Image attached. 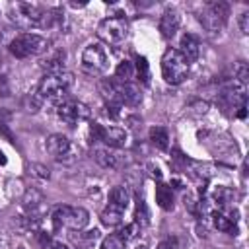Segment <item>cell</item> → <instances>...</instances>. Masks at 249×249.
<instances>
[{"instance_id":"83f0119b","label":"cell","mask_w":249,"mask_h":249,"mask_svg":"<svg viewBox=\"0 0 249 249\" xmlns=\"http://www.w3.org/2000/svg\"><path fill=\"white\" fill-rule=\"evenodd\" d=\"M124 241H123V237L115 231V233H111V235H107L105 239H103V243H101V249H124Z\"/></svg>"},{"instance_id":"8992f818","label":"cell","mask_w":249,"mask_h":249,"mask_svg":"<svg viewBox=\"0 0 249 249\" xmlns=\"http://www.w3.org/2000/svg\"><path fill=\"white\" fill-rule=\"evenodd\" d=\"M89 222V214L82 206H56L53 210L54 228H66L72 231H82Z\"/></svg>"},{"instance_id":"d6a6232c","label":"cell","mask_w":249,"mask_h":249,"mask_svg":"<svg viewBox=\"0 0 249 249\" xmlns=\"http://www.w3.org/2000/svg\"><path fill=\"white\" fill-rule=\"evenodd\" d=\"M150 169H152V175H154V177H158V179L161 177V173H160V167H158V165H154V163H150Z\"/></svg>"},{"instance_id":"603a6c76","label":"cell","mask_w":249,"mask_h":249,"mask_svg":"<svg viewBox=\"0 0 249 249\" xmlns=\"http://www.w3.org/2000/svg\"><path fill=\"white\" fill-rule=\"evenodd\" d=\"M150 140H152V144H154L156 148H160V150H167V146H169V134H167V130L161 128V126H152V128H150Z\"/></svg>"},{"instance_id":"5b68a950","label":"cell","mask_w":249,"mask_h":249,"mask_svg":"<svg viewBox=\"0 0 249 249\" xmlns=\"http://www.w3.org/2000/svg\"><path fill=\"white\" fill-rule=\"evenodd\" d=\"M80 66L88 76H103L109 68V54L101 43H89L82 51Z\"/></svg>"},{"instance_id":"d4e9b609","label":"cell","mask_w":249,"mask_h":249,"mask_svg":"<svg viewBox=\"0 0 249 249\" xmlns=\"http://www.w3.org/2000/svg\"><path fill=\"white\" fill-rule=\"evenodd\" d=\"M134 224H138L140 228H144V226H148V222H150V214H148V208H146V202L142 200V198H138L136 200V214H134Z\"/></svg>"},{"instance_id":"484cf974","label":"cell","mask_w":249,"mask_h":249,"mask_svg":"<svg viewBox=\"0 0 249 249\" xmlns=\"http://www.w3.org/2000/svg\"><path fill=\"white\" fill-rule=\"evenodd\" d=\"M233 80L247 86V80H249V68H247V62L245 60H237L235 66H233Z\"/></svg>"},{"instance_id":"7a4b0ae2","label":"cell","mask_w":249,"mask_h":249,"mask_svg":"<svg viewBox=\"0 0 249 249\" xmlns=\"http://www.w3.org/2000/svg\"><path fill=\"white\" fill-rule=\"evenodd\" d=\"M72 74L60 72V74H45V78L39 82L37 91L33 95V101L37 107L47 105V103H62L66 99V93L72 86Z\"/></svg>"},{"instance_id":"3957f363","label":"cell","mask_w":249,"mask_h":249,"mask_svg":"<svg viewBox=\"0 0 249 249\" xmlns=\"http://www.w3.org/2000/svg\"><path fill=\"white\" fill-rule=\"evenodd\" d=\"M191 70V64L177 49H167L161 56V76L167 84L177 86L187 80Z\"/></svg>"},{"instance_id":"44dd1931","label":"cell","mask_w":249,"mask_h":249,"mask_svg":"<svg viewBox=\"0 0 249 249\" xmlns=\"http://www.w3.org/2000/svg\"><path fill=\"white\" fill-rule=\"evenodd\" d=\"M156 202L163 210H173V191H171V187L160 183L156 187Z\"/></svg>"},{"instance_id":"277c9868","label":"cell","mask_w":249,"mask_h":249,"mask_svg":"<svg viewBox=\"0 0 249 249\" xmlns=\"http://www.w3.org/2000/svg\"><path fill=\"white\" fill-rule=\"evenodd\" d=\"M10 53L16 58H29V56H39L49 49V41L37 33H19L10 41Z\"/></svg>"},{"instance_id":"30bf717a","label":"cell","mask_w":249,"mask_h":249,"mask_svg":"<svg viewBox=\"0 0 249 249\" xmlns=\"http://www.w3.org/2000/svg\"><path fill=\"white\" fill-rule=\"evenodd\" d=\"M45 148H47V152L51 154L53 160L62 161V163H70L76 158L74 144L62 134H51L47 138V142H45Z\"/></svg>"},{"instance_id":"7c38bea8","label":"cell","mask_w":249,"mask_h":249,"mask_svg":"<svg viewBox=\"0 0 249 249\" xmlns=\"http://www.w3.org/2000/svg\"><path fill=\"white\" fill-rule=\"evenodd\" d=\"M220 103L224 109H233V113H237L241 107H245V86L231 80L220 91Z\"/></svg>"},{"instance_id":"7402d4cb","label":"cell","mask_w":249,"mask_h":249,"mask_svg":"<svg viewBox=\"0 0 249 249\" xmlns=\"http://www.w3.org/2000/svg\"><path fill=\"white\" fill-rule=\"evenodd\" d=\"M132 76H134V64H132L130 60H123V62H119V66L115 68L113 80H117V82H121V84H126V82L132 80Z\"/></svg>"},{"instance_id":"836d02e7","label":"cell","mask_w":249,"mask_h":249,"mask_svg":"<svg viewBox=\"0 0 249 249\" xmlns=\"http://www.w3.org/2000/svg\"><path fill=\"white\" fill-rule=\"evenodd\" d=\"M0 163H6V156L2 154V150H0Z\"/></svg>"},{"instance_id":"9c48e42d","label":"cell","mask_w":249,"mask_h":249,"mask_svg":"<svg viewBox=\"0 0 249 249\" xmlns=\"http://www.w3.org/2000/svg\"><path fill=\"white\" fill-rule=\"evenodd\" d=\"M89 130H91V136L107 148L117 150V148H124L128 144V134L121 126H107L101 123H93Z\"/></svg>"},{"instance_id":"1f68e13d","label":"cell","mask_w":249,"mask_h":249,"mask_svg":"<svg viewBox=\"0 0 249 249\" xmlns=\"http://www.w3.org/2000/svg\"><path fill=\"white\" fill-rule=\"evenodd\" d=\"M0 136H4L8 142H14V134H12V130L8 128V124L4 121H0Z\"/></svg>"},{"instance_id":"f1b7e54d","label":"cell","mask_w":249,"mask_h":249,"mask_svg":"<svg viewBox=\"0 0 249 249\" xmlns=\"http://www.w3.org/2000/svg\"><path fill=\"white\" fill-rule=\"evenodd\" d=\"M134 70L138 72V78H140L144 84H148V80H150V66H148V62H146L144 56H136V66H134Z\"/></svg>"},{"instance_id":"ba28073f","label":"cell","mask_w":249,"mask_h":249,"mask_svg":"<svg viewBox=\"0 0 249 249\" xmlns=\"http://www.w3.org/2000/svg\"><path fill=\"white\" fill-rule=\"evenodd\" d=\"M97 37L107 45H121L128 37V21L123 16L105 18L97 27Z\"/></svg>"},{"instance_id":"d6986e66","label":"cell","mask_w":249,"mask_h":249,"mask_svg":"<svg viewBox=\"0 0 249 249\" xmlns=\"http://www.w3.org/2000/svg\"><path fill=\"white\" fill-rule=\"evenodd\" d=\"M128 202H130V193H128V189L124 185H117V187L111 189V193H109V206L124 212Z\"/></svg>"},{"instance_id":"9a60e30c","label":"cell","mask_w":249,"mask_h":249,"mask_svg":"<svg viewBox=\"0 0 249 249\" xmlns=\"http://www.w3.org/2000/svg\"><path fill=\"white\" fill-rule=\"evenodd\" d=\"M115 84H117V103L121 107H124V105L126 107H136L142 101V91L136 84H132V82L121 84L117 80H115Z\"/></svg>"},{"instance_id":"cb8c5ba5","label":"cell","mask_w":249,"mask_h":249,"mask_svg":"<svg viewBox=\"0 0 249 249\" xmlns=\"http://www.w3.org/2000/svg\"><path fill=\"white\" fill-rule=\"evenodd\" d=\"M123 214L124 212H121V210H117V208L107 204L105 210L101 212V224H105L107 228H115V226H119L123 222Z\"/></svg>"},{"instance_id":"5bb4252c","label":"cell","mask_w":249,"mask_h":249,"mask_svg":"<svg viewBox=\"0 0 249 249\" xmlns=\"http://www.w3.org/2000/svg\"><path fill=\"white\" fill-rule=\"evenodd\" d=\"M237 220H239V212L233 206L216 208L214 214H212L214 228L220 230V231H228V233H235L237 231Z\"/></svg>"},{"instance_id":"f546056e","label":"cell","mask_w":249,"mask_h":249,"mask_svg":"<svg viewBox=\"0 0 249 249\" xmlns=\"http://www.w3.org/2000/svg\"><path fill=\"white\" fill-rule=\"evenodd\" d=\"M237 21H239V29H241V33H243V35H247V33H249V14H247V12H243V14L239 16V19H237Z\"/></svg>"},{"instance_id":"2e32d148","label":"cell","mask_w":249,"mask_h":249,"mask_svg":"<svg viewBox=\"0 0 249 249\" xmlns=\"http://www.w3.org/2000/svg\"><path fill=\"white\" fill-rule=\"evenodd\" d=\"M181 25V16L175 10H165L160 18V33L163 39H171L175 37V33L179 31Z\"/></svg>"},{"instance_id":"e0dca14e","label":"cell","mask_w":249,"mask_h":249,"mask_svg":"<svg viewBox=\"0 0 249 249\" xmlns=\"http://www.w3.org/2000/svg\"><path fill=\"white\" fill-rule=\"evenodd\" d=\"M93 158L101 167H107V169H117L121 165V156L113 148H107V146L93 148Z\"/></svg>"},{"instance_id":"4316f807","label":"cell","mask_w":249,"mask_h":249,"mask_svg":"<svg viewBox=\"0 0 249 249\" xmlns=\"http://www.w3.org/2000/svg\"><path fill=\"white\" fill-rule=\"evenodd\" d=\"M117 233L123 237V241H124V243H128V241H132V239H136V237H138V233H140V226L132 222V224L124 226L123 230H119Z\"/></svg>"},{"instance_id":"4dcf8cb0","label":"cell","mask_w":249,"mask_h":249,"mask_svg":"<svg viewBox=\"0 0 249 249\" xmlns=\"http://www.w3.org/2000/svg\"><path fill=\"white\" fill-rule=\"evenodd\" d=\"M43 249H68V247L62 241H58V239H47L43 243Z\"/></svg>"},{"instance_id":"8fae6325","label":"cell","mask_w":249,"mask_h":249,"mask_svg":"<svg viewBox=\"0 0 249 249\" xmlns=\"http://www.w3.org/2000/svg\"><path fill=\"white\" fill-rule=\"evenodd\" d=\"M56 115L66 124H78V123H82V121H86L89 117V109L82 101L64 99L62 103L56 105Z\"/></svg>"},{"instance_id":"ac0fdd59","label":"cell","mask_w":249,"mask_h":249,"mask_svg":"<svg viewBox=\"0 0 249 249\" xmlns=\"http://www.w3.org/2000/svg\"><path fill=\"white\" fill-rule=\"evenodd\" d=\"M185 58H187V62L191 64V62H195L196 58H198V53H200V45H198V39L195 37V35H191V33H187V35H183L181 37V43H179V49H177Z\"/></svg>"},{"instance_id":"4fadbf2b","label":"cell","mask_w":249,"mask_h":249,"mask_svg":"<svg viewBox=\"0 0 249 249\" xmlns=\"http://www.w3.org/2000/svg\"><path fill=\"white\" fill-rule=\"evenodd\" d=\"M21 204L25 208V218H31V220H41L43 214L47 212V198L37 189H27Z\"/></svg>"},{"instance_id":"52a82bcc","label":"cell","mask_w":249,"mask_h":249,"mask_svg":"<svg viewBox=\"0 0 249 249\" xmlns=\"http://www.w3.org/2000/svg\"><path fill=\"white\" fill-rule=\"evenodd\" d=\"M228 16H230L228 2L214 0L202 8V12L198 14V21L208 33H220L228 23Z\"/></svg>"},{"instance_id":"ffe728a7","label":"cell","mask_w":249,"mask_h":249,"mask_svg":"<svg viewBox=\"0 0 249 249\" xmlns=\"http://www.w3.org/2000/svg\"><path fill=\"white\" fill-rule=\"evenodd\" d=\"M64 58H66L64 51H56L51 56H47L41 62V66L47 74H60V72H64Z\"/></svg>"},{"instance_id":"6da1fadb","label":"cell","mask_w":249,"mask_h":249,"mask_svg":"<svg viewBox=\"0 0 249 249\" xmlns=\"http://www.w3.org/2000/svg\"><path fill=\"white\" fill-rule=\"evenodd\" d=\"M10 19L21 29H45L53 27L54 21L60 18L58 10L45 8L33 2H14L10 4Z\"/></svg>"}]
</instances>
